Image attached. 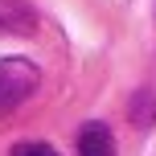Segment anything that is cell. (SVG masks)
Returning a JSON list of instances; mask_svg holds the SVG:
<instances>
[{"label": "cell", "mask_w": 156, "mask_h": 156, "mask_svg": "<svg viewBox=\"0 0 156 156\" xmlns=\"http://www.w3.org/2000/svg\"><path fill=\"white\" fill-rule=\"evenodd\" d=\"M33 25L37 16L25 0H0V33H29Z\"/></svg>", "instance_id": "2"}, {"label": "cell", "mask_w": 156, "mask_h": 156, "mask_svg": "<svg viewBox=\"0 0 156 156\" xmlns=\"http://www.w3.org/2000/svg\"><path fill=\"white\" fill-rule=\"evenodd\" d=\"M41 70L29 58H0V111H12L37 90Z\"/></svg>", "instance_id": "1"}, {"label": "cell", "mask_w": 156, "mask_h": 156, "mask_svg": "<svg viewBox=\"0 0 156 156\" xmlns=\"http://www.w3.org/2000/svg\"><path fill=\"white\" fill-rule=\"evenodd\" d=\"M78 156H115V140H111L107 123H86L78 136Z\"/></svg>", "instance_id": "3"}, {"label": "cell", "mask_w": 156, "mask_h": 156, "mask_svg": "<svg viewBox=\"0 0 156 156\" xmlns=\"http://www.w3.org/2000/svg\"><path fill=\"white\" fill-rule=\"evenodd\" d=\"M12 156H58V152L49 148V144H41V140H21L12 148Z\"/></svg>", "instance_id": "4"}]
</instances>
